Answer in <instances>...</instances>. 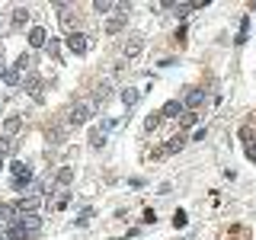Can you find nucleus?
I'll use <instances>...</instances> for the list:
<instances>
[{
  "mask_svg": "<svg viewBox=\"0 0 256 240\" xmlns=\"http://www.w3.org/2000/svg\"><path fill=\"white\" fill-rule=\"evenodd\" d=\"M3 84H7V86H19V84H23V70L7 68V70H3Z\"/></svg>",
  "mask_w": 256,
  "mask_h": 240,
  "instance_id": "6e6552de",
  "label": "nucleus"
},
{
  "mask_svg": "<svg viewBox=\"0 0 256 240\" xmlns=\"http://www.w3.org/2000/svg\"><path fill=\"white\" fill-rule=\"evenodd\" d=\"M58 48H61V42H58V39H48L45 42V51L48 54H58Z\"/></svg>",
  "mask_w": 256,
  "mask_h": 240,
  "instance_id": "a211bd4d",
  "label": "nucleus"
},
{
  "mask_svg": "<svg viewBox=\"0 0 256 240\" xmlns=\"http://www.w3.org/2000/svg\"><path fill=\"white\" fill-rule=\"evenodd\" d=\"M45 29H39V26H35V29H29V45L32 48H45Z\"/></svg>",
  "mask_w": 256,
  "mask_h": 240,
  "instance_id": "1a4fd4ad",
  "label": "nucleus"
},
{
  "mask_svg": "<svg viewBox=\"0 0 256 240\" xmlns=\"http://www.w3.org/2000/svg\"><path fill=\"white\" fill-rule=\"evenodd\" d=\"M3 70L7 68H3V45H0V74H3Z\"/></svg>",
  "mask_w": 256,
  "mask_h": 240,
  "instance_id": "393cba45",
  "label": "nucleus"
},
{
  "mask_svg": "<svg viewBox=\"0 0 256 240\" xmlns=\"http://www.w3.org/2000/svg\"><path fill=\"white\" fill-rule=\"evenodd\" d=\"M16 227L23 231V237H26V240H32L35 234L42 231V218L35 215V211H26V215H19V218H16Z\"/></svg>",
  "mask_w": 256,
  "mask_h": 240,
  "instance_id": "f257e3e1",
  "label": "nucleus"
},
{
  "mask_svg": "<svg viewBox=\"0 0 256 240\" xmlns=\"http://www.w3.org/2000/svg\"><path fill=\"white\" fill-rule=\"evenodd\" d=\"M93 112H96L93 103L77 100V103H74V109H70V125H86L90 119H93Z\"/></svg>",
  "mask_w": 256,
  "mask_h": 240,
  "instance_id": "f03ea898",
  "label": "nucleus"
},
{
  "mask_svg": "<svg viewBox=\"0 0 256 240\" xmlns=\"http://www.w3.org/2000/svg\"><path fill=\"white\" fill-rule=\"evenodd\" d=\"M70 179H74V170H70V167H61V170H58V183H61V186H68Z\"/></svg>",
  "mask_w": 256,
  "mask_h": 240,
  "instance_id": "ddd939ff",
  "label": "nucleus"
},
{
  "mask_svg": "<svg viewBox=\"0 0 256 240\" xmlns=\"http://www.w3.org/2000/svg\"><path fill=\"white\" fill-rule=\"evenodd\" d=\"M23 19H26V10H23V7H16V13H13V26H23Z\"/></svg>",
  "mask_w": 256,
  "mask_h": 240,
  "instance_id": "6ab92c4d",
  "label": "nucleus"
},
{
  "mask_svg": "<svg viewBox=\"0 0 256 240\" xmlns=\"http://www.w3.org/2000/svg\"><path fill=\"white\" fill-rule=\"evenodd\" d=\"M125 23H128V19H125L122 13H119V16H112V19L106 23V32H119V29H125Z\"/></svg>",
  "mask_w": 256,
  "mask_h": 240,
  "instance_id": "9d476101",
  "label": "nucleus"
},
{
  "mask_svg": "<svg viewBox=\"0 0 256 240\" xmlns=\"http://www.w3.org/2000/svg\"><path fill=\"white\" fill-rule=\"evenodd\" d=\"M157 125H160V112H154V116H148V125H144V128H148V132H154Z\"/></svg>",
  "mask_w": 256,
  "mask_h": 240,
  "instance_id": "f3484780",
  "label": "nucleus"
},
{
  "mask_svg": "<svg viewBox=\"0 0 256 240\" xmlns=\"http://www.w3.org/2000/svg\"><path fill=\"white\" fill-rule=\"evenodd\" d=\"M0 170H3V157H0Z\"/></svg>",
  "mask_w": 256,
  "mask_h": 240,
  "instance_id": "a878e982",
  "label": "nucleus"
},
{
  "mask_svg": "<svg viewBox=\"0 0 256 240\" xmlns=\"http://www.w3.org/2000/svg\"><path fill=\"white\" fill-rule=\"evenodd\" d=\"M68 48L74 54H84L86 51V35H84V32H70V35H68Z\"/></svg>",
  "mask_w": 256,
  "mask_h": 240,
  "instance_id": "39448f33",
  "label": "nucleus"
},
{
  "mask_svg": "<svg viewBox=\"0 0 256 240\" xmlns=\"http://www.w3.org/2000/svg\"><path fill=\"white\" fill-rule=\"evenodd\" d=\"M90 144L102 147V144H106V132H102V128H93V132H90Z\"/></svg>",
  "mask_w": 256,
  "mask_h": 240,
  "instance_id": "9b49d317",
  "label": "nucleus"
},
{
  "mask_svg": "<svg viewBox=\"0 0 256 240\" xmlns=\"http://www.w3.org/2000/svg\"><path fill=\"white\" fill-rule=\"evenodd\" d=\"M68 202H70V195L61 192V195H58V202H54V208H68Z\"/></svg>",
  "mask_w": 256,
  "mask_h": 240,
  "instance_id": "aec40b11",
  "label": "nucleus"
},
{
  "mask_svg": "<svg viewBox=\"0 0 256 240\" xmlns=\"http://www.w3.org/2000/svg\"><path fill=\"white\" fill-rule=\"evenodd\" d=\"M23 86H26V93H29L35 103H42V93H45V80H42L39 74H29V77L23 80Z\"/></svg>",
  "mask_w": 256,
  "mask_h": 240,
  "instance_id": "7ed1b4c3",
  "label": "nucleus"
},
{
  "mask_svg": "<svg viewBox=\"0 0 256 240\" xmlns=\"http://www.w3.org/2000/svg\"><path fill=\"white\" fill-rule=\"evenodd\" d=\"M176 116H183V100H170L160 109V119H176Z\"/></svg>",
  "mask_w": 256,
  "mask_h": 240,
  "instance_id": "423d86ee",
  "label": "nucleus"
},
{
  "mask_svg": "<svg viewBox=\"0 0 256 240\" xmlns=\"http://www.w3.org/2000/svg\"><path fill=\"white\" fill-rule=\"evenodd\" d=\"M247 157H250V160L256 163V144H247Z\"/></svg>",
  "mask_w": 256,
  "mask_h": 240,
  "instance_id": "b1692460",
  "label": "nucleus"
},
{
  "mask_svg": "<svg viewBox=\"0 0 256 240\" xmlns=\"http://www.w3.org/2000/svg\"><path fill=\"white\" fill-rule=\"evenodd\" d=\"M247 32H250V19H243V23H240V35H237V45L247 42Z\"/></svg>",
  "mask_w": 256,
  "mask_h": 240,
  "instance_id": "2eb2a0df",
  "label": "nucleus"
},
{
  "mask_svg": "<svg viewBox=\"0 0 256 240\" xmlns=\"http://www.w3.org/2000/svg\"><path fill=\"white\" fill-rule=\"evenodd\" d=\"M19 128H23V119H19V116H10L7 122H3V138H13Z\"/></svg>",
  "mask_w": 256,
  "mask_h": 240,
  "instance_id": "0eeeda50",
  "label": "nucleus"
},
{
  "mask_svg": "<svg viewBox=\"0 0 256 240\" xmlns=\"http://www.w3.org/2000/svg\"><path fill=\"white\" fill-rule=\"evenodd\" d=\"M179 147H183V141L176 138V141H170V144H167V151H170V154H173V151H179Z\"/></svg>",
  "mask_w": 256,
  "mask_h": 240,
  "instance_id": "4be33fe9",
  "label": "nucleus"
},
{
  "mask_svg": "<svg viewBox=\"0 0 256 240\" xmlns=\"http://www.w3.org/2000/svg\"><path fill=\"white\" fill-rule=\"evenodd\" d=\"M202 103H205V90H199V86H189L183 93V109H189V112H195Z\"/></svg>",
  "mask_w": 256,
  "mask_h": 240,
  "instance_id": "20e7f679",
  "label": "nucleus"
},
{
  "mask_svg": "<svg viewBox=\"0 0 256 240\" xmlns=\"http://www.w3.org/2000/svg\"><path fill=\"white\" fill-rule=\"evenodd\" d=\"M7 151H10V141H7V138H0V157L7 154Z\"/></svg>",
  "mask_w": 256,
  "mask_h": 240,
  "instance_id": "5701e85b",
  "label": "nucleus"
},
{
  "mask_svg": "<svg viewBox=\"0 0 256 240\" xmlns=\"http://www.w3.org/2000/svg\"><path fill=\"white\" fill-rule=\"evenodd\" d=\"M195 125V112H183V125L179 128H192Z\"/></svg>",
  "mask_w": 256,
  "mask_h": 240,
  "instance_id": "dca6fc26",
  "label": "nucleus"
},
{
  "mask_svg": "<svg viewBox=\"0 0 256 240\" xmlns=\"http://www.w3.org/2000/svg\"><path fill=\"white\" fill-rule=\"evenodd\" d=\"M122 103H125L128 109H132L135 103H138V90H132V86H128V90H122Z\"/></svg>",
  "mask_w": 256,
  "mask_h": 240,
  "instance_id": "f8f14e48",
  "label": "nucleus"
},
{
  "mask_svg": "<svg viewBox=\"0 0 256 240\" xmlns=\"http://www.w3.org/2000/svg\"><path fill=\"white\" fill-rule=\"evenodd\" d=\"M112 10H116L112 3H96V13H112Z\"/></svg>",
  "mask_w": 256,
  "mask_h": 240,
  "instance_id": "412c9836",
  "label": "nucleus"
},
{
  "mask_svg": "<svg viewBox=\"0 0 256 240\" xmlns=\"http://www.w3.org/2000/svg\"><path fill=\"white\" fill-rule=\"evenodd\" d=\"M186 221H189V218H186V211H183V208L173 215V227H186Z\"/></svg>",
  "mask_w": 256,
  "mask_h": 240,
  "instance_id": "4468645a",
  "label": "nucleus"
}]
</instances>
